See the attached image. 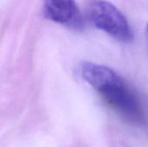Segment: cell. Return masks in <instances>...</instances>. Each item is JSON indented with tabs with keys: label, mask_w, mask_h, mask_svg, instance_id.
<instances>
[{
	"label": "cell",
	"mask_w": 148,
	"mask_h": 147,
	"mask_svg": "<svg viewBox=\"0 0 148 147\" xmlns=\"http://www.w3.org/2000/svg\"><path fill=\"white\" fill-rule=\"evenodd\" d=\"M82 79L93 87L116 112L134 123L144 120L141 102L127 83L108 67L84 62L79 67Z\"/></svg>",
	"instance_id": "1"
},
{
	"label": "cell",
	"mask_w": 148,
	"mask_h": 147,
	"mask_svg": "<svg viewBox=\"0 0 148 147\" xmlns=\"http://www.w3.org/2000/svg\"><path fill=\"white\" fill-rule=\"evenodd\" d=\"M87 14L96 28L114 38L123 42L134 40V33L126 16L111 3L91 0L87 7Z\"/></svg>",
	"instance_id": "2"
},
{
	"label": "cell",
	"mask_w": 148,
	"mask_h": 147,
	"mask_svg": "<svg viewBox=\"0 0 148 147\" xmlns=\"http://www.w3.org/2000/svg\"><path fill=\"white\" fill-rule=\"evenodd\" d=\"M45 16L57 23L78 28L82 24L75 0H44Z\"/></svg>",
	"instance_id": "3"
},
{
	"label": "cell",
	"mask_w": 148,
	"mask_h": 147,
	"mask_svg": "<svg viewBox=\"0 0 148 147\" xmlns=\"http://www.w3.org/2000/svg\"><path fill=\"white\" fill-rule=\"evenodd\" d=\"M147 41H148V23H147Z\"/></svg>",
	"instance_id": "4"
}]
</instances>
